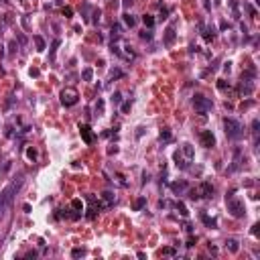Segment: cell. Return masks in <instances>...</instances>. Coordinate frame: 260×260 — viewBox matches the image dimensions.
<instances>
[{
  "label": "cell",
  "mask_w": 260,
  "mask_h": 260,
  "mask_svg": "<svg viewBox=\"0 0 260 260\" xmlns=\"http://www.w3.org/2000/svg\"><path fill=\"white\" fill-rule=\"evenodd\" d=\"M23 181H25V177L19 175V179H14L12 183H8V185L0 191V216L4 213L6 209H8L10 205H12V201H14V195L19 193V189L23 187Z\"/></svg>",
  "instance_id": "obj_1"
},
{
  "label": "cell",
  "mask_w": 260,
  "mask_h": 260,
  "mask_svg": "<svg viewBox=\"0 0 260 260\" xmlns=\"http://www.w3.org/2000/svg\"><path fill=\"white\" fill-rule=\"evenodd\" d=\"M224 128H226V136L232 140H240L244 136V124L236 118H224Z\"/></svg>",
  "instance_id": "obj_2"
},
{
  "label": "cell",
  "mask_w": 260,
  "mask_h": 260,
  "mask_svg": "<svg viewBox=\"0 0 260 260\" xmlns=\"http://www.w3.org/2000/svg\"><path fill=\"white\" fill-rule=\"evenodd\" d=\"M193 108H195V112L199 116H207L213 110V102L209 98H205V96H201V93H195L193 96Z\"/></svg>",
  "instance_id": "obj_3"
},
{
  "label": "cell",
  "mask_w": 260,
  "mask_h": 260,
  "mask_svg": "<svg viewBox=\"0 0 260 260\" xmlns=\"http://www.w3.org/2000/svg\"><path fill=\"white\" fill-rule=\"evenodd\" d=\"M226 205H228V211H230L234 217H244V216H246V205H244V201L236 199L234 195L226 197Z\"/></svg>",
  "instance_id": "obj_4"
},
{
  "label": "cell",
  "mask_w": 260,
  "mask_h": 260,
  "mask_svg": "<svg viewBox=\"0 0 260 260\" xmlns=\"http://www.w3.org/2000/svg\"><path fill=\"white\" fill-rule=\"evenodd\" d=\"M79 100V93L75 88H65L63 92H61V104H63L65 108H71V106H75Z\"/></svg>",
  "instance_id": "obj_5"
},
{
  "label": "cell",
  "mask_w": 260,
  "mask_h": 260,
  "mask_svg": "<svg viewBox=\"0 0 260 260\" xmlns=\"http://www.w3.org/2000/svg\"><path fill=\"white\" fill-rule=\"evenodd\" d=\"M199 138H201V144L205 148H213V147H216V136L211 134V130H203V132L199 134Z\"/></svg>",
  "instance_id": "obj_6"
},
{
  "label": "cell",
  "mask_w": 260,
  "mask_h": 260,
  "mask_svg": "<svg viewBox=\"0 0 260 260\" xmlns=\"http://www.w3.org/2000/svg\"><path fill=\"white\" fill-rule=\"evenodd\" d=\"M240 93L242 96H250L252 92H254V79H244L242 77V81H240Z\"/></svg>",
  "instance_id": "obj_7"
},
{
  "label": "cell",
  "mask_w": 260,
  "mask_h": 260,
  "mask_svg": "<svg viewBox=\"0 0 260 260\" xmlns=\"http://www.w3.org/2000/svg\"><path fill=\"white\" fill-rule=\"evenodd\" d=\"M79 134H81V138H84V142H85V144H92V142H93L92 128H89L88 124H79Z\"/></svg>",
  "instance_id": "obj_8"
},
{
  "label": "cell",
  "mask_w": 260,
  "mask_h": 260,
  "mask_svg": "<svg viewBox=\"0 0 260 260\" xmlns=\"http://www.w3.org/2000/svg\"><path fill=\"white\" fill-rule=\"evenodd\" d=\"M197 191H199V195H201V197H213V191H216V189H213V185H211V183L203 181L201 185H199V189H197Z\"/></svg>",
  "instance_id": "obj_9"
},
{
  "label": "cell",
  "mask_w": 260,
  "mask_h": 260,
  "mask_svg": "<svg viewBox=\"0 0 260 260\" xmlns=\"http://www.w3.org/2000/svg\"><path fill=\"white\" fill-rule=\"evenodd\" d=\"M173 159H175V165L181 169V171L189 169V163H191V161H185V159H183V152H181V151H177L175 155H173Z\"/></svg>",
  "instance_id": "obj_10"
},
{
  "label": "cell",
  "mask_w": 260,
  "mask_h": 260,
  "mask_svg": "<svg viewBox=\"0 0 260 260\" xmlns=\"http://www.w3.org/2000/svg\"><path fill=\"white\" fill-rule=\"evenodd\" d=\"M187 189H189V185H187L185 181H175V183H171V191L175 193V195H181V193H185Z\"/></svg>",
  "instance_id": "obj_11"
},
{
  "label": "cell",
  "mask_w": 260,
  "mask_h": 260,
  "mask_svg": "<svg viewBox=\"0 0 260 260\" xmlns=\"http://www.w3.org/2000/svg\"><path fill=\"white\" fill-rule=\"evenodd\" d=\"M173 43H175V23H171L169 29H167V33H165V45L171 47Z\"/></svg>",
  "instance_id": "obj_12"
},
{
  "label": "cell",
  "mask_w": 260,
  "mask_h": 260,
  "mask_svg": "<svg viewBox=\"0 0 260 260\" xmlns=\"http://www.w3.org/2000/svg\"><path fill=\"white\" fill-rule=\"evenodd\" d=\"M199 29H201V35H203V39L205 41H213L216 39V29H213V27H203V25H199Z\"/></svg>",
  "instance_id": "obj_13"
},
{
  "label": "cell",
  "mask_w": 260,
  "mask_h": 260,
  "mask_svg": "<svg viewBox=\"0 0 260 260\" xmlns=\"http://www.w3.org/2000/svg\"><path fill=\"white\" fill-rule=\"evenodd\" d=\"M201 220H203V224H205L207 228H211V230L217 228V220H216V217H209V216H205V213H201Z\"/></svg>",
  "instance_id": "obj_14"
},
{
  "label": "cell",
  "mask_w": 260,
  "mask_h": 260,
  "mask_svg": "<svg viewBox=\"0 0 260 260\" xmlns=\"http://www.w3.org/2000/svg\"><path fill=\"white\" fill-rule=\"evenodd\" d=\"M226 248H228L230 252H234V254H236V252L240 250V246H238V240H234V238H228V240H226Z\"/></svg>",
  "instance_id": "obj_15"
},
{
  "label": "cell",
  "mask_w": 260,
  "mask_h": 260,
  "mask_svg": "<svg viewBox=\"0 0 260 260\" xmlns=\"http://www.w3.org/2000/svg\"><path fill=\"white\" fill-rule=\"evenodd\" d=\"M33 41H35V45H37V51H45V47H47V45H45V39L41 37V35H35Z\"/></svg>",
  "instance_id": "obj_16"
},
{
  "label": "cell",
  "mask_w": 260,
  "mask_h": 260,
  "mask_svg": "<svg viewBox=\"0 0 260 260\" xmlns=\"http://www.w3.org/2000/svg\"><path fill=\"white\" fill-rule=\"evenodd\" d=\"M181 152L187 157V161H193V147H191L189 142H185V144H183V151H181Z\"/></svg>",
  "instance_id": "obj_17"
},
{
  "label": "cell",
  "mask_w": 260,
  "mask_h": 260,
  "mask_svg": "<svg viewBox=\"0 0 260 260\" xmlns=\"http://www.w3.org/2000/svg\"><path fill=\"white\" fill-rule=\"evenodd\" d=\"M110 51H112L114 55H118V57H122V49H120V45H118V39H112V43H110Z\"/></svg>",
  "instance_id": "obj_18"
},
{
  "label": "cell",
  "mask_w": 260,
  "mask_h": 260,
  "mask_svg": "<svg viewBox=\"0 0 260 260\" xmlns=\"http://www.w3.org/2000/svg\"><path fill=\"white\" fill-rule=\"evenodd\" d=\"M102 197H104V201H106V203H104V207H110L114 203V193L112 191H104Z\"/></svg>",
  "instance_id": "obj_19"
},
{
  "label": "cell",
  "mask_w": 260,
  "mask_h": 260,
  "mask_svg": "<svg viewBox=\"0 0 260 260\" xmlns=\"http://www.w3.org/2000/svg\"><path fill=\"white\" fill-rule=\"evenodd\" d=\"M122 27L118 25V23H114L112 25V39H120V37H122Z\"/></svg>",
  "instance_id": "obj_20"
},
{
  "label": "cell",
  "mask_w": 260,
  "mask_h": 260,
  "mask_svg": "<svg viewBox=\"0 0 260 260\" xmlns=\"http://www.w3.org/2000/svg\"><path fill=\"white\" fill-rule=\"evenodd\" d=\"M144 205H147V197H138L136 201H134V205H132V207H134V211H140Z\"/></svg>",
  "instance_id": "obj_21"
},
{
  "label": "cell",
  "mask_w": 260,
  "mask_h": 260,
  "mask_svg": "<svg viewBox=\"0 0 260 260\" xmlns=\"http://www.w3.org/2000/svg\"><path fill=\"white\" fill-rule=\"evenodd\" d=\"M124 25L132 29V27H136V19H134L132 14H128V12H126V14H124Z\"/></svg>",
  "instance_id": "obj_22"
},
{
  "label": "cell",
  "mask_w": 260,
  "mask_h": 260,
  "mask_svg": "<svg viewBox=\"0 0 260 260\" xmlns=\"http://www.w3.org/2000/svg\"><path fill=\"white\" fill-rule=\"evenodd\" d=\"M175 209H177V211H179V213H181V216H183V217H187V216H189V209H187V207H185V205H183V203H181V201H177V203H175Z\"/></svg>",
  "instance_id": "obj_23"
},
{
  "label": "cell",
  "mask_w": 260,
  "mask_h": 260,
  "mask_svg": "<svg viewBox=\"0 0 260 260\" xmlns=\"http://www.w3.org/2000/svg\"><path fill=\"white\" fill-rule=\"evenodd\" d=\"M159 138H161L163 142H169V140H171V130H169V128H163L161 134H159Z\"/></svg>",
  "instance_id": "obj_24"
},
{
  "label": "cell",
  "mask_w": 260,
  "mask_h": 260,
  "mask_svg": "<svg viewBox=\"0 0 260 260\" xmlns=\"http://www.w3.org/2000/svg\"><path fill=\"white\" fill-rule=\"evenodd\" d=\"M81 77H84L85 81H92V77H93V69H92V67H85L84 71H81Z\"/></svg>",
  "instance_id": "obj_25"
},
{
  "label": "cell",
  "mask_w": 260,
  "mask_h": 260,
  "mask_svg": "<svg viewBox=\"0 0 260 260\" xmlns=\"http://www.w3.org/2000/svg\"><path fill=\"white\" fill-rule=\"evenodd\" d=\"M142 23H144V27H147V29H152V27H155V19H152L151 14H144V16H142Z\"/></svg>",
  "instance_id": "obj_26"
},
{
  "label": "cell",
  "mask_w": 260,
  "mask_h": 260,
  "mask_svg": "<svg viewBox=\"0 0 260 260\" xmlns=\"http://www.w3.org/2000/svg\"><path fill=\"white\" fill-rule=\"evenodd\" d=\"M59 45H61V41H59V39H55V41H53V45H51V53H49L51 61L55 59V51H57V47H59Z\"/></svg>",
  "instance_id": "obj_27"
},
{
  "label": "cell",
  "mask_w": 260,
  "mask_h": 260,
  "mask_svg": "<svg viewBox=\"0 0 260 260\" xmlns=\"http://www.w3.org/2000/svg\"><path fill=\"white\" fill-rule=\"evenodd\" d=\"M37 157H39V155H37V151H35V148H27V159H29V161H37Z\"/></svg>",
  "instance_id": "obj_28"
},
{
  "label": "cell",
  "mask_w": 260,
  "mask_h": 260,
  "mask_svg": "<svg viewBox=\"0 0 260 260\" xmlns=\"http://www.w3.org/2000/svg\"><path fill=\"white\" fill-rule=\"evenodd\" d=\"M120 77H124V71H122V69H114L112 73H110V79H120Z\"/></svg>",
  "instance_id": "obj_29"
},
{
  "label": "cell",
  "mask_w": 260,
  "mask_h": 260,
  "mask_svg": "<svg viewBox=\"0 0 260 260\" xmlns=\"http://www.w3.org/2000/svg\"><path fill=\"white\" fill-rule=\"evenodd\" d=\"M84 254H85L84 248H73V250H71V256H73V258H81Z\"/></svg>",
  "instance_id": "obj_30"
},
{
  "label": "cell",
  "mask_w": 260,
  "mask_h": 260,
  "mask_svg": "<svg viewBox=\"0 0 260 260\" xmlns=\"http://www.w3.org/2000/svg\"><path fill=\"white\" fill-rule=\"evenodd\" d=\"M140 39H142V41H151V39H152V33H151V29H144L142 33H140Z\"/></svg>",
  "instance_id": "obj_31"
},
{
  "label": "cell",
  "mask_w": 260,
  "mask_h": 260,
  "mask_svg": "<svg viewBox=\"0 0 260 260\" xmlns=\"http://www.w3.org/2000/svg\"><path fill=\"white\" fill-rule=\"evenodd\" d=\"M96 114H98V116H102V114H104V100L102 98H100L98 104H96Z\"/></svg>",
  "instance_id": "obj_32"
},
{
  "label": "cell",
  "mask_w": 260,
  "mask_h": 260,
  "mask_svg": "<svg viewBox=\"0 0 260 260\" xmlns=\"http://www.w3.org/2000/svg\"><path fill=\"white\" fill-rule=\"evenodd\" d=\"M100 16H102V10L96 8V10H93V14H92V23H93V25H96V23H100Z\"/></svg>",
  "instance_id": "obj_33"
},
{
  "label": "cell",
  "mask_w": 260,
  "mask_h": 260,
  "mask_svg": "<svg viewBox=\"0 0 260 260\" xmlns=\"http://www.w3.org/2000/svg\"><path fill=\"white\" fill-rule=\"evenodd\" d=\"M258 128H260V122H258V118H254L252 120V134L254 136H258Z\"/></svg>",
  "instance_id": "obj_34"
},
{
  "label": "cell",
  "mask_w": 260,
  "mask_h": 260,
  "mask_svg": "<svg viewBox=\"0 0 260 260\" xmlns=\"http://www.w3.org/2000/svg\"><path fill=\"white\" fill-rule=\"evenodd\" d=\"M230 6H232V10H234V16H236V19H240V12H238V2H236V0H230Z\"/></svg>",
  "instance_id": "obj_35"
},
{
  "label": "cell",
  "mask_w": 260,
  "mask_h": 260,
  "mask_svg": "<svg viewBox=\"0 0 260 260\" xmlns=\"http://www.w3.org/2000/svg\"><path fill=\"white\" fill-rule=\"evenodd\" d=\"M187 193H189V199H199V191H197V189H187Z\"/></svg>",
  "instance_id": "obj_36"
},
{
  "label": "cell",
  "mask_w": 260,
  "mask_h": 260,
  "mask_svg": "<svg viewBox=\"0 0 260 260\" xmlns=\"http://www.w3.org/2000/svg\"><path fill=\"white\" fill-rule=\"evenodd\" d=\"M16 39H19V45H20V47H27V37H25L23 33L16 35Z\"/></svg>",
  "instance_id": "obj_37"
},
{
  "label": "cell",
  "mask_w": 260,
  "mask_h": 260,
  "mask_svg": "<svg viewBox=\"0 0 260 260\" xmlns=\"http://www.w3.org/2000/svg\"><path fill=\"white\" fill-rule=\"evenodd\" d=\"M112 102L114 104H120V102H122V93H120V92H114L112 93Z\"/></svg>",
  "instance_id": "obj_38"
},
{
  "label": "cell",
  "mask_w": 260,
  "mask_h": 260,
  "mask_svg": "<svg viewBox=\"0 0 260 260\" xmlns=\"http://www.w3.org/2000/svg\"><path fill=\"white\" fill-rule=\"evenodd\" d=\"M130 108H132V102H124L122 104V114H128V112H130Z\"/></svg>",
  "instance_id": "obj_39"
},
{
  "label": "cell",
  "mask_w": 260,
  "mask_h": 260,
  "mask_svg": "<svg viewBox=\"0 0 260 260\" xmlns=\"http://www.w3.org/2000/svg\"><path fill=\"white\" fill-rule=\"evenodd\" d=\"M63 14L67 16V19H69V16H73V8H71V6H63Z\"/></svg>",
  "instance_id": "obj_40"
},
{
  "label": "cell",
  "mask_w": 260,
  "mask_h": 260,
  "mask_svg": "<svg viewBox=\"0 0 260 260\" xmlns=\"http://www.w3.org/2000/svg\"><path fill=\"white\" fill-rule=\"evenodd\" d=\"M163 254L165 256H175L177 252H175V248H163Z\"/></svg>",
  "instance_id": "obj_41"
},
{
  "label": "cell",
  "mask_w": 260,
  "mask_h": 260,
  "mask_svg": "<svg viewBox=\"0 0 260 260\" xmlns=\"http://www.w3.org/2000/svg\"><path fill=\"white\" fill-rule=\"evenodd\" d=\"M16 49H19V45H16V41H12V43L8 45V51H10V53H14Z\"/></svg>",
  "instance_id": "obj_42"
},
{
  "label": "cell",
  "mask_w": 260,
  "mask_h": 260,
  "mask_svg": "<svg viewBox=\"0 0 260 260\" xmlns=\"http://www.w3.org/2000/svg\"><path fill=\"white\" fill-rule=\"evenodd\" d=\"M71 205H73L75 209H81V207H84V205H81V201H79V199H73V201H71Z\"/></svg>",
  "instance_id": "obj_43"
},
{
  "label": "cell",
  "mask_w": 260,
  "mask_h": 260,
  "mask_svg": "<svg viewBox=\"0 0 260 260\" xmlns=\"http://www.w3.org/2000/svg\"><path fill=\"white\" fill-rule=\"evenodd\" d=\"M217 88H220V89H226V88H230V84H226V81H224V79H221L220 84H217Z\"/></svg>",
  "instance_id": "obj_44"
},
{
  "label": "cell",
  "mask_w": 260,
  "mask_h": 260,
  "mask_svg": "<svg viewBox=\"0 0 260 260\" xmlns=\"http://www.w3.org/2000/svg\"><path fill=\"white\" fill-rule=\"evenodd\" d=\"M187 248H191V246H195V238H193V236H191V238H189V240H187Z\"/></svg>",
  "instance_id": "obj_45"
},
{
  "label": "cell",
  "mask_w": 260,
  "mask_h": 260,
  "mask_svg": "<svg viewBox=\"0 0 260 260\" xmlns=\"http://www.w3.org/2000/svg\"><path fill=\"white\" fill-rule=\"evenodd\" d=\"M258 228H260V224H254V226H252V234L254 236H258Z\"/></svg>",
  "instance_id": "obj_46"
},
{
  "label": "cell",
  "mask_w": 260,
  "mask_h": 260,
  "mask_svg": "<svg viewBox=\"0 0 260 260\" xmlns=\"http://www.w3.org/2000/svg\"><path fill=\"white\" fill-rule=\"evenodd\" d=\"M41 73V71H39V69H37V67H33V69H31V75H33V77H37V75H39Z\"/></svg>",
  "instance_id": "obj_47"
},
{
  "label": "cell",
  "mask_w": 260,
  "mask_h": 260,
  "mask_svg": "<svg viewBox=\"0 0 260 260\" xmlns=\"http://www.w3.org/2000/svg\"><path fill=\"white\" fill-rule=\"evenodd\" d=\"M167 14H169V8H161V16H163V19H167Z\"/></svg>",
  "instance_id": "obj_48"
},
{
  "label": "cell",
  "mask_w": 260,
  "mask_h": 260,
  "mask_svg": "<svg viewBox=\"0 0 260 260\" xmlns=\"http://www.w3.org/2000/svg\"><path fill=\"white\" fill-rule=\"evenodd\" d=\"M189 51H191V53H197V51H199V47H197V45H191V47H189Z\"/></svg>",
  "instance_id": "obj_49"
},
{
  "label": "cell",
  "mask_w": 260,
  "mask_h": 260,
  "mask_svg": "<svg viewBox=\"0 0 260 260\" xmlns=\"http://www.w3.org/2000/svg\"><path fill=\"white\" fill-rule=\"evenodd\" d=\"M230 69H232V63L228 61V63H226V67H224V71H226V73H230Z\"/></svg>",
  "instance_id": "obj_50"
},
{
  "label": "cell",
  "mask_w": 260,
  "mask_h": 260,
  "mask_svg": "<svg viewBox=\"0 0 260 260\" xmlns=\"http://www.w3.org/2000/svg\"><path fill=\"white\" fill-rule=\"evenodd\" d=\"M23 27H29V16H23Z\"/></svg>",
  "instance_id": "obj_51"
},
{
  "label": "cell",
  "mask_w": 260,
  "mask_h": 260,
  "mask_svg": "<svg viewBox=\"0 0 260 260\" xmlns=\"http://www.w3.org/2000/svg\"><path fill=\"white\" fill-rule=\"evenodd\" d=\"M185 230L189 232V234H191V232H193V226H191V224H185Z\"/></svg>",
  "instance_id": "obj_52"
},
{
  "label": "cell",
  "mask_w": 260,
  "mask_h": 260,
  "mask_svg": "<svg viewBox=\"0 0 260 260\" xmlns=\"http://www.w3.org/2000/svg\"><path fill=\"white\" fill-rule=\"evenodd\" d=\"M203 6H205V10H209V8H211V4H209V0H203Z\"/></svg>",
  "instance_id": "obj_53"
},
{
  "label": "cell",
  "mask_w": 260,
  "mask_h": 260,
  "mask_svg": "<svg viewBox=\"0 0 260 260\" xmlns=\"http://www.w3.org/2000/svg\"><path fill=\"white\" fill-rule=\"evenodd\" d=\"M132 2H134V0H124V6L128 8V6H132Z\"/></svg>",
  "instance_id": "obj_54"
},
{
  "label": "cell",
  "mask_w": 260,
  "mask_h": 260,
  "mask_svg": "<svg viewBox=\"0 0 260 260\" xmlns=\"http://www.w3.org/2000/svg\"><path fill=\"white\" fill-rule=\"evenodd\" d=\"M0 2H4V4H8V0H0Z\"/></svg>",
  "instance_id": "obj_55"
},
{
  "label": "cell",
  "mask_w": 260,
  "mask_h": 260,
  "mask_svg": "<svg viewBox=\"0 0 260 260\" xmlns=\"http://www.w3.org/2000/svg\"><path fill=\"white\" fill-rule=\"evenodd\" d=\"M220 2H221V0H216V4H220Z\"/></svg>",
  "instance_id": "obj_56"
}]
</instances>
